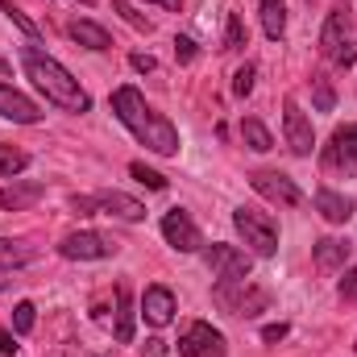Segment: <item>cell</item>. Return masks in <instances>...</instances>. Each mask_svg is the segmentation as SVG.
Instances as JSON below:
<instances>
[{"label": "cell", "mask_w": 357, "mask_h": 357, "mask_svg": "<svg viewBox=\"0 0 357 357\" xmlns=\"http://www.w3.org/2000/svg\"><path fill=\"white\" fill-rule=\"evenodd\" d=\"M112 112H116V121H121L150 154H162V158H175L178 154V129L162 116V112H154L137 88L125 84V88L112 91Z\"/></svg>", "instance_id": "obj_1"}, {"label": "cell", "mask_w": 357, "mask_h": 357, "mask_svg": "<svg viewBox=\"0 0 357 357\" xmlns=\"http://www.w3.org/2000/svg\"><path fill=\"white\" fill-rule=\"evenodd\" d=\"M21 67H25V75L33 79V88L42 91L54 108H63V112H88L91 108V96L79 88V79H75L54 54H46V50H38V46H21Z\"/></svg>", "instance_id": "obj_2"}, {"label": "cell", "mask_w": 357, "mask_h": 357, "mask_svg": "<svg viewBox=\"0 0 357 357\" xmlns=\"http://www.w3.org/2000/svg\"><path fill=\"white\" fill-rule=\"evenodd\" d=\"M320 54L333 63V67H354L357 46H354V17L349 8H333L324 17V29H320Z\"/></svg>", "instance_id": "obj_3"}, {"label": "cell", "mask_w": 357, "mask_h": 357, "mask_svg": "<svg viewBox=\"0 0 357 357\" xmlns=\"http://www.w3.org/2000/svg\"><path fill=\"white\" fill-rule=\"evenodd\" d=\"M212 299L229 312V316H262L270 307V291L250 282V278H229V282H216Z\"/></svg>", "instance_id": "obj_4"}, {"label": "cell", "mask_w": 357, "mask_h": 357, "mask_svg": "<svg viewBox=\"0 0 357 357\" xmlns=\"http://www.w3.org/2000/svg\"><path fill=\"white\" fill-rule=\"evenodd\" d=\"M233 229L241 233V241L250 245V254H258V258H274V250H278V225H274L270 212L237 208V212H233Z\"/></svg>", "instance_id": "obj_5"}, {"label": "cell", "mask_w": 357, "mask_h": 357, "mask_svg": "<svg viewBox=\"0 0 357 357\" xmlns=\"http://www.w3.org/2000/svg\"><path fill=\"white\" fill-rule=\"evenodd\" d=\"M71 212L75 216H91V212H104V216H116V220H142L146 216V204L125 195V191H96V195H75L71 199Z\"/></svg>", "instance_id": "obj_6"}, {"label": "cell", "mask_w": 357, "mask_h": 357, "mask_svg": "<svg viewBox=\"0 0 357 357\" xmlns=\"http://www.w3.org/2000/svg\"><path fill=\"white\" fill-rule=\"evenodd\" d=\"M320 167H324V175H337V178L357 175V121L354 125H341L328 137V146L320 154Z\"/></svg>", "instance_id": "obj_7"}, {"label": "cell", "mask_w": 357, "mask_h": 357, "mask_svg": "<svg viewBox=\"0 0 357 357\" xmlns=\"http://www.w3.org/2000/svg\"><path fill=\"white\" fill-rule=\"evenodd\" d=\"M59 254L67 262H100V258H112L116 254V241L104 237V233H91V229H79V233H67L59 241Z\"/></svg>", "instance_id": "obj_8"}, {"label": "cell", "mask_w": 357, "mask_h": 357, "mask_svg": "<svg viewBox=\"0 0 357 357\" xmlns=\"http://www.w3.org/2000/svg\"><path fill=\"white\" fill-rule=\"evenodd\" d=\"M178 354L183 357H229V341H225L220 328L195 320V324L183 328V337H178Z\"/></svg>", "instance_id": "obj_9"}, {"label": "cell", "mask_w": 357, "mask_h": 357, "mask_svg": "<svg viewBox=\"0 0 357 357\" xmlns=\"http://www.w3.org/2000/svg\"><path fill=\"white\" fill-rule=\"evenodd\" d=\"M204 266L212 270V278L229 282V278H250V266H254V262H250V254H245V250L212 241V245H204Z\"/></svg>", "instance_id": "obj_10"}, {"label": "cell", "mask_w": 357, "mask_h": 357, "mask_svg": "<svg viewBox=\"0 0 357 357\" xmlns=\"http://www.w3.org/2000/svg\"><path fill=\"white\" fill-rule=\"evenodd\" d=\"M162 237H167V245L178 250V254L204 250V233H199V225L191 220V212H183V208H171V212L162 216Z\"/></svg>", "instance_id": "obj_11"}, {"label": "cell", "mask_w": 357, "mask_h": 357, "mask_svg": "<svg viewBox=\"0 0 357 357\" xmlns=\"http://www.w3.org/2000/svg\"><path fill=\"white\" fill-rule=\"evenodd\" d=\"M250 187L270 199V204H282V208H299L303 204V191H299V183L291 175H278V171H258V175H250Z\"/></svg>", "instance_id": "obj_12"}, {"label": "cell", "mask_w": 357, "mask_h": 357, "mask_svg": "<svg viewBox=\"0 0 357 357\" xmlns=\"http://www.w3.org/2000/svg\"><path fill=\"white\" fill-rule=\"evenodd\" d=\"M282 129H287V146H291V154L307 158V154H312V146H316L312 116H307V112L299 108V100H291V96H287V104H282Z\"/></svg>", "instance_id": "obj_13"}, {"label": "cell", "mask_w": 357, "mask_h": 357, "mask_svg": "<svg viewBox=\"0 0 357 357\" xmlns=\"http://www.w3.org/2000/svg\"><path fill=\"white\" fill-rule=\"evenodd\" d=\"M0 116H4V121H17V125H38V121H42V108H38L25 91L0 84Z\"/></svg>", "instance_id": "obj_14"}, {"label": "cell", "mask_w": 357, "mask_h": 357, "mask_svg": "<svg viewBox=\"0 0 357 357\" xmlns=\"http://www.w3.org/2000/svg\"><path fill=\"white\" fill-rule=\"evenodd\" d=\"M142 316H146L150 328H167V324L175 320V295H171V287H146V295H142Z\"/></svg>", "instance_id": "obj_15"}, {"label": "cell", "mask_w": 357, "mask_h": 357, "mask_svg": "<svg viewBox=\"0 0 357 357\" xmlns=\"http://www.w3.org/2000/svg\"><path fill=\"white\" fill-rule=\"evenodd\" d=\"M42 195H46V183H38V178H13V183L0 191V208H4V212H21V208L38 204Z\"/></svg>", "instance_id": "obj_16"}, {"label": "cell", "mask_w": 357, "mask_h": 357, "mask_svg": "<svg viewBox=\"0 0 357 357\" xmlns=\"http://www.w3.org/2000/svg\"><path fill=\"white\" fill-rule=\"evenodd\" d=\"M316 212H320L328 225H345V220L354 216V199L341 195V191H333V187H320V191H316Z\"/></svg>", "instance_id": "obj_17"}, {"label": "cell", "mask_w": 357, "mask_h": 357, "mask_svg": "<svg viewBox=\"0 0 357 357\" xmlns=\"http://www.w3.org/2000/svg\"><path fill=\"white\" fill-rule=\"evenodd\" d=\"M137 333V307H133V291L129 282H116V341L129 345Z\"/></svg>", "instance_id": "obj_18"}, {"label": "cell", "mask_w": 357, "mask_h": 357, "mask_svg": "<svg viewBox=\"0 0 357 357\" xmlns=\"http://www.w3.org/2000/svg\"><path fill=\"white\" fill-rule=\"evenodd\" d=\"M67 33H71V42H79L84 50H112L108 29H104V25H96V21H71V25H67Z\"/></svg>", "instance_id": "obj_19"}, {"label": "cell", "mask_w": 357, "mask_h": 357, "mask_svg": "<svg viewBox=\"0 0 357 357\" xmlns=\"http://www.w3.org/2000/svg\"><path fill=\"white\" fill-rule=\"evenodd\" d=\"M349 241H341V237H320L316 245H312V258H316V266L333 270V266H345L349 262Z\"/></svg>", "instance_id": "obj_20"}, {"label": "cell", "mask_w": 357, "mask_h": 357, "mask_svg": "<svg viewBox=\"0 0 357 357\" xmlns=\"http://www.w3.org/2000/svg\"><path fill=\"white\" fill-rule=\"evenodd\" d=\"M29 262H38V250H33L29 241L0 237V274H4V270H21V266H29Z\"/></svg>", "instance_id": "obj_21"}, {"label": "cell", "mask_w": 357, "mask_h": 357, "mask_svg": "<svg viewBox=\"0 0 357 357\" xmlns=\"http://www.w3.org/2000/svg\"><path fill=\"white\" fill-rule=\"evenodd\" d=\"M262 29L270 42L287 33V0H262Z\"/></svg>", "instance_id": "obj_22"}, {"label": "cell", "mask_w": 357, "mask_h": 357, "mask_svg": "<svg viewBox=\"0 0 357 357\" xmlns=\"http://www.w3.org/2000/svg\"><path fill=\"white\" fill-rule=\"evenodd\" d=\"M241 142H245L250 150H258V154L274 150V137H270V129L258 121V116H245V121H241Z\"/></svg>", "instance_id": "obj_23"}, {"label": "cell", "mask_w": 357, "mask_h": 357, "mask_svg": "<svg viewBox=\"0 0 357 357\" xmlns=\"http://www.w3.org/2000/svg\"><path fill=\"white\" fill-rule=\"evenodd\" d=\"M29 167V154L17 150V146H0V178H17Z\"/></svg>", "instance_id": "obj_24"}, {"label": "cell", "mask_w": 357, "mask_h": 357, "mask_svg": "<svg viewBox=\"0 0 357 357\" xmlns=\"http://www.w3.org/2000/svg\"><path fill=\"white\" fill-rule=\"evenodd\" d=\"M0 8H4V17H8V21H13V25H17V29L29 38V42H38V25H33V21H29V17H25V13H21L13 0H0Z\"/></svg>", "instance_id": "obj_25"}, {"label": "cell", "mask_w": 357, "mask_h": 357, "mask_svg": "<svg viewBox=\"0 0 357 357\" xmlns=\"http://www.w3.org/2000/svg\"><path fill=\"white\" fill-rule=\"evenodd\" d=\"M312 91H316V108H320V112H333L337 91H333V84H328L324 75H312Z\"/></svg>", "instance_id": "obj_26"}, {"label": "cell", "mask_w": 357, "mask_h": 357, "mask_svg": "<svg viewBox=\"0 0 357 357\" xmlns=\"http://www.w3.org/2000/svg\"><path fill=\"white\" fill-rule=\"evenodd\" d=\"M33 312H38V307H33L29 299H21V303L13 307V333H17V337H25V333L33 328Z\"/></svg>", "instance_id": "obj_27"}, {"label": "cell", "mask_w": 357, "mask_h": 357, "mask_svg": "<svg viewBox=\"0 0 357 357\" xmlns=\"http://www.w3.org/2000/svg\"><path fill=\"white\" fill-rule=\"evenodd\" d=\"M129 175L137 178V183H146L150 191H167V178L158 175V171H150L146 162H133V167H129Z\"/></svg>", "instance_id": "obj_28"}, {"label": "cell", "mask_w": 357, "mask_h": 357, "mask_svg": "<svg viewBox=\"0 0 357 357\" xmlns=\"http://www.w3.org/2000/svg\"><path fill=\"white\" fill-rule=\"evenodd\" d=\"M245 46V21L233 13L229 17V29H225V50H241Z\"/></svg>", "instance_id": "obj_29"}, {"label": "cell", "mask_w": 357, "mask_h": 357, "mask_svg": "<svg viewBox=\"0 0 357 357\" xmlns=\"http://www.w3.org/2000/svg\"><path fill=\"white\" fill-rule=\"evenodd\" d=\"M112 8H116V13H121V17L137 29V33H150V21H146L142 13H133V4H129V0H112Z\"/></svg>", "instance_id": "obj_30"}, {"label": "cell", "mask_w": 357, "mask_h": 357, "mask_svg": "<svg viewBox=\"0 0 357 357\" xmlns=\"http://www.w3.org/2000/svg\"><path fill=\"white\" fill-rule=\"evenodd\" d=\"M250 91H254V67L245 63V67H241V71L233 75V96H241V100H245Z\"/></svg>", "instance_id": "obj_31"}, {"label": "cell", "mask_w": 357, "mask_h": 357, "mask_svg": "<svg viewBox=\"0 0 357 357\" xmlns=\"http://www.w3.org/2000/svg\"><path fill=\"white\" fill-rule=\"evenodd\" d=\"M337 291H341V299H345V303H357V266L345 270V278H341V287H337Z\"/></svg>", "instance_id": "obj_32"}, {"label": "cell", "mask_w": 357, "mask_h": 357, "mask_svg": "<svg viewBox=\"0 0 357 357\" xmlns=\"http://www.w3.org/2000/svg\"><path fill=\"white\" fill-rule=\"evenodd\" d=\"M167 354H171V345H167L162 337H150V341L142 345V357H167Z\"/></svg>", "instance_id": "obj_33"}, {"label": "cell", "mask_w": 357, "mask_h": 357, "mask_svg": "<svg viewBox=\"0 0 357 357\" xmlns=\"http://www.w3.org/2000/svg\"><path fill=\"white\" fill-rule=\"evenodd\" d=\"M175 54H178V63H191L199 50H195V42H191V38H175Z\"/></svg>", "instance_id": "obj_34"}, {"label": "cell", "mask_w": 357, "mask_h": 357, "mask_svg": "<svg viewBox=\"0 0 357 357\" xmlns=\"http://www.w3.org/2000/svg\"><path fill=\"white\" fill-rule=\"evenodd\" d=\"M287 333H291L287 324H266V328H262V341H266V345H274V341H282Z\"/></svg>", "instance_id": "obj_35"}, {"label": "cell", "mask_w": 357, "mask_h": 357, "mask_svg": "<svg viewBox=\"0 0 357 357\" xmlns=\"http://www.w3.org/2000/svg\"><path fill=\"white\" fill-rule=\"evenodd\" d=\"M0 354H4V357H13V354H17V333L0 328Z\"/></svg>", "instance_id": "obj_36"}, {"label": "cell", "mask_w": 357, "mask_h": 357, "mask_svg": "<svg viewBox=\"0 0 357 357\" xmlns=\"http://www.w3.org/2000/svg\"><path fill=\"white\" fill-rule=\"evenodd\" d=\"M129 63H133V71H142V75H146V71H154V67H158V63H154V59H150V54H133V59H129Z\"/></svg>", "instance_id": "obj_37"}, {"label": "cell", "mask_w": 357, "mask_h": 357, "mask_svg": "<svg viewBox=\"0 0 357 357\" xmlns=\"http://www.w3.org/2000/svg\"><path fill=\"white\" fill-rule=\"evenodd\" d=\"M150 4H162L167 13H178V8H183V0H150Z\"/></svg>", "instance_id": "obj_38"}, {"label": "cell", "mask_w": 357, "mask_h": 357, "mask_svg": "<svg viewBox=\"0 0 357 357\" xmlns=\"http://www.w3.org/2000/svg\"><path fill=\"white\" fill-rule=\"evenodd\" d=\"M84 4H96V0H84Z\"/></svg>", "instance_id": "obj_39"}, {"label": "cell", "mask_w": 357, "mask_h": 357, "mask_svg": "<svg viewBox=\"0 0 357 357\" xmlns=\"http://www.w3.org/2000/svg\"><path fill=\"white\" fill-rule=\"evenodd\" d=\"M354 349H357V345H354Z\"/></svg>", "instance_id": "obj_40"}]
</instances>
